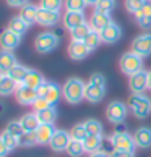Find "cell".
I'll list each match as a JSON object with an SVG mask.
<instances>
[{
	"label": "cell",
	"mask_w": 151,
	"mask_h": 157,
	"mask_svg": "<svg viewBox=\"0 0 151 157\" xmlns=\"http://www.w3.org/2000/svg\"><path fill=\"white\" fill-rule=\"evenodd\" d=\"M104 96H106V78L101 73L91 75L85 88V99L91 104H96L101 102Z\"/></svg>",
	"instance_id": "1"
},
{
	"label": "cell",
	"mask_w": 151,
	"mask_h": 157,
	"mask_svg": "<svg viewBox=\"0 0 151 157\" xmlns=\"http://www.w3.org/2000/svg\"><path fill=\"white\" fill-rule=\"evenodd\" d=\"M85 88L86 83L80 78H68L65 84L62 86V96L68 104L77 105L85 99Z\"/></svg>",
	"instance_id": "2"
},
{
	"label": "cell",
	"mask_w": 151,
	"mask_h": 157,
	"mask_svg": "<svg viewBox=\"0 0 151 157\" xmlns=\"http://www.w3.org/2000/svg\"><path fill=\"white\" fill-rule=\"evenodd\" d=\"M129 109L135 115V118L143 120L151 113V99L145 96L143 92L141 94H132L129 99Z\"/></svg>",
	"instance_id": "3"
},
{
	"label": "cell",
	"mask_w": 151,
	"mask_h": 157,
	"mask_svg": "<svg viewBox=\"0 0 151 157\" xmlns=\"http://www.w3.org/2000/svg\"><path fill=\"white\" fill-rule=\"evenodd\" d=\"M119 65H120L122 73L132 76V75H135V73L143 70V57H140L138 54L130 50V52H127V54H124L120 57Z\"/></svg>",
	"instance_id": "4"
},
{
	"label": "cell",
	"mask_w": 151,
	"mask_h": 157,
	"mask_svg": "<svg viewBox=\"0 0 151 157\" xmlns=\"http://www.w3.org/2000/svg\"><path fill=\"white\" fill-rule=\"evenodd\" d=\"M60 44V39L55 33H41L34 39V49H36L39 54H49V52L55 50Z\"/></svg>",
	"instance_id": "5"
},
{
	"label": "cell",
	"mask_w": 151,
	"mask_h": 157,
	"mask_svg": "<svg viewBox=\"0 0 151 157\" xmlns=\"http://www.w3.org/2000/svg\"><path fill=\"white\" fill-rule=\"evenodd\" d=\"M109 143L112 144L114 149H119V151H133L135 152V147H137L133 135H129L127 131H115L109 138Z\"/></svg>",
	"instance_id": "6"
},
{
	"label": "cell",
	"mask_w": 151,
	"mask_h": 157,
	"mask_svg": "<svg viewBox=\"0 0 151 157\" xmlns=\"http://www.w3.org/2000/svg\"><path fill=\"white\" fill-rule=\"evenodd\" d=\"M127 113H129V107L120 101H114L106 107V117L114 125H120L127 118Z\"/></svg>",
	"instance_id": "7"
},
{
	"label": "cell",
	"mask_w": 151,
	"mask_h": 157,
	"mask_svg": "<svg viewBox=\"0 0 151 157\" xmlns=\"http://www.w3.org/2000/svg\"><path fill=\"white\" fill-rule=\"evenodd\" d=\"M39 97H44L47 102H50L52 105H55L62 97V88L54 81H46L44 84H41L36 89Z\"/></svg>",
	"instance_id": "8"
},
{
	"label": "cell",
	"mask_w": 151,
	"mask_h": 157,
	"mask_svg": "<svg viewBox=\"0 0 151 157\" xmlns=\"http://www.w3.org/2000/svg\"><path fill=\"white\" fill-rule=\"evenodd\" d=\"M132 52H135L140 57L151 55V33H143L137 36L132 42Z\"/></svg>",
	"instance_id": "9"
},
{
	"label": "cell",
	"mask_w": 151,
	"mask_h": 157,
	"mask_svg": "<svg viewBox=\"0 0 151 157\" xmlns=\"http://www.w3.org/2000/svg\"><path fill=\"white\" fill-rule=\"evenodd\" d=\"M129 88L132 91V94H141L148 89V71H138L135 75H132L129 78Z\"/></svg>",
	"instance_id": "10"
},
{
	"label": "cell",
	"mask_w": 151,
	"mask_h": 157,
	"mask_svg": "<svg viewBox=\"0 0 151 157\" xmlns=\"http://www.w3.org/2000/svg\"><path fill=\"white\" fill-rule=\"evenodd\" d=\"M70 141H72L70 131L57 130L49 146H50L52 151H55V152H63V151H67V147H68V144H70Z\"/></svg>",
	"instance_id": "11"
},
{
	"label": "cell",
	"mask_w": 151,
	"mask_h": 157,
	"mask_svg": "<svg viewBox=\"0 0 151 157\" xmlns=\"http://www.w3.org/2000/svg\"><path fill=\"white\" fill-rule=\"evenodd\" d=\"M15 97H16V101H18V104H21V105H33V104L36 102V99L39 97V94H38L36 89L28 88L25 84H20L16 92H15Z\"/></svg>",
	"instance_id": "12"
},
{
	"label": "cell",
	"mask_w": 151,
	"mask_h": 157,
	"mask_svg": "<svg viewBox=\"0 0 151 157\" xmlns=\"http://www.w3.org/2000/svg\"><path fill=\"white\" fill-rule=\"evenodd\" d=\"M62 21H63L65 29L73 31L75 28H78V26H81V25L86 23L85 11H65L63 16H62Z\"/></svg>",
	"instance_id": "13"
},
{
	"label": "cell",
	"mask_w": 151,
	"mask_h": 157,
	"mask_svg": "<svg viewBox=\"0 0 151 157\" xmlns=\"http://www.w3.org/2000/svg\"><path fill=\"white\" fill-rule=\"evenodd\" d=\"M20 42H21L20 34H16L10 29H5L0 33V47L3 50H13L20 45Z\"/></svg>",
	"instance_id": "14"
},
{
	"label": "cell",
	"mask_w": 151,
	"mask_h": 157,
	"mask_svg": "<svg viewBox=\"0 0 151 157\" xmlns=\"http://www.w3.org/2000/svg\"><path fill=\"white\" fill-rule=\"evenodd\" d=\"M101 34V40L104 44H115L119 42V39L122 37V29L117 23H111L109 26H106L104 29L99 33Z\"/></svg>",
	"instance_id": "15"
},
{
	"label": "cell",
	"mask_w": 151,
	"mask_h": 157,
	"mask_svg": "<svg viewBox=\"0 0 151 157\" xmlns=\"http://www.w3.org/2000/svg\"><path fill=\"white\" fill-rule=\"evenodd\" d=\"M91 49L86 45L83 40H72L68 45V55L72 60H83L89 55Z\"/></svg>",
	"instance_id": "16"
},
{
	"label": "cell",
	"mask_w": 151,
	"mask_h": 157,
	"mask_svg": "<svg viewBox=\"0 0 151 157\" xmlns=\"http://www.w3.org/2000/svg\"><path fill=\"white\" fill-rule=\"evenodd\" d=\"M135 20L141 29H151V2L145 0L143 7L135 13Z\"/></svg>",
	"instance_id": "17"
},
{
	"label": "cell",
	"mask_w": 151,
	"mask_h": 157,
	"mask_svg": "<svg viewBox=\"0 0 151 157\" xmlns=\"http://www.w3.org/2000/svg\"><path fill=\"white\" fill-rule=\"evenodd\" d=\"M111 23H112L111 15H109V13H102V11H97V10L93 11V15H91V18H89L91 29L99 31V33H101L106 26L111 25Z\"/></svg>",
	"instance_id": "18"
},
{
	"label": "cell",
	"mask_w": 151,
	"mask_h": 157,
	"mask_svg": "<svg viewBox=\"0 0 151 157\" xmlns=\"http://www.w3.org/2000/svg\"><path fill=\"white\" fill-rule=\"evenodd\" d=\"M60 20V11H52V10H44L39 7L38 11V25L41 26H55Z\"/></svg>",
	"instance_id": "19"
},
{
	"label": "cell",
	"mask_w": 151,
	"mask_h": 157,
	"mask_svg": "<svg viewBox=\"0 0 151 157\" xmlns=\"http://www.w3.org/2000/svg\"><path fill=\"white\" fill-rule=\"evenodd\" d=\"M57 131V128L54 125H49V123H42L38 130H36V138H38V144L41 146H46V144H50L52 138H54Z\"/></svg>",
	"instance_id": "20"
},
{
	"label": "cell",
	"mask_w": 151,
	"mask_h": 157,
	"mask_svg": "<svg viewBox=\"0 0 151 157\" xmlns=\"http://www.w3.org/2000/svg\"><path fill=\"white\" fill-rule=\"evenodd\" d=\"M133 139H135L137 147H141V149L151 147V128L140 126L138 130H135V133H133Z\"/></svg>",
	"instance_id": "21"
},
{
	"label": "cell",
	"mask_w": 151,
	"mask_h": 157,
	"mask_svg": "<svg viewBox=\"0 0 151 157\" xmlns=\"http://www.w3.org/2000/svg\"><path fill=\"white\" fill-rule=\"evenodd\" d=\"M15 65H18V60L11 50H0V73L7 75Z\"/></svg>",
	"instance_id": "22"
},
{
	"label": "cell",
	"mask_w": 151,
	"mask_h": 157,
	"mask_svg": "<svg viewBox=\"0 0 151 157\" xmlns=\"http://www.w3.org/2000/svg\"><path fill=\"white\" fill-rule=\"evenodd\" d=\"M38 11H39V5H34V3L30 2V3H26L25 7L20 8V16L31 26L38 21Z\"/></svg>",
	"instance_id": "23"
},
{
	"label": "cell",
	"mask_w": 151,
	"mask_h": 157,
	"mask_svg": "<svg viewBox=\"0 0 151 157\" xmlns=\"http://www.w3.org/2000/svg\"><path fill=\"white\" fill-rule=\"evenodd\" d=\"M20 123L23 126V131H26V133H36V130L41 126V121L38 118L36 112L34 113H25L20 118Z\"/></svg>",
	"instance_id": "24"
},
{
	"label": "cell",
	"mask_w": 151,
	"mask_h": 157,
	"mask_svg": "<svg viewBox=\"0 0 151 157\" xmlns=\"http://www.w3.org/2000/svg\"><path fill=\"white\" fill-rule=\"evenodd\" d=\"M18 83H15L13 79H11L8 75H2V79H0V96L5 97V96H10L16 92L18 89Z\"/></svg>",
	"instance_id": "25"
},
{
	"label": "cell",
	"mask_w": 151,
	"mask_h": 157,
	"mask_svg": "<svg viewBox=\"0 0 151 157\" xmlns=\"http://www.w3.org/2000/svg\"><path fill=\"white\" fill-rule=\"evenodd\" d=\"M83 146H85V151L88 154L97 152V151H101V146H102V136L88 135L85 138V141H83Z\"/></svg>",
	"instance_id": "26"
},
{
	"label": "cell",
	"mask_w": 151,
	"mask_h": 157,
	"mask_svg": "<svg viewBox=\"0 0 151 157\" xmlns=\"http://www.w3.org/2000/svg\"><path fill=\"white\" fill-rule=\"evenodd\" d=\"M46 83V79H44V76L41 75L38 70H31L30 68V71H28V75H26V79H25V86H28V88H33V89H38L41 84H44Z\"/></svg>",
	"instance_id": "27"
},
{
	"label": "cell",
	"mask_w": 151,
	"mask_h": 157,
	"mask_svg": "<svg viewBox=\"0 0 151 157\" xmlns=\"http://www.w3.org/2000/svg\"><path fill=\"white\" fill-rule=\"evenodd\" d=\"M28 28H30V25H28V23L18 15V16H13V18L8 21L7 29L13 31V33H16V34H20V36H23V34L28 31Z\"/></svg>",
	"instance_id": "28"
},
{
	"label": "cell",
	"mask_w": 151,
	"mask_h": 157,
	"mask_svg": "<svg viewBox=\"0 0 151 157\" xmlns=\"http://www.w3.org/2000/svg\"><path fill=\"white\" fill-rule=\"evenodd\" d=\"M36 115H38V118L41 121V125H42V123L54 125V121L57 120V109H55V105H52L49 109L39 110V112H36Z\"/></svg>",
	"instance_id": "29"
},
{
	"label": "cell",
	"mask_w": 151,
	"mask_h": 157,
	"mask_svg": "<svg viewBox=\"0 0 151 157\" xmlns=\"http://www.w3.org/2000/svg\"><path fill=\"white\" fill-rule=\"evenodd\" d=\"M28 71H30V68H26V67H23V65H20V63H18V65H15L7 75L15 81V83L23 84V83H25V79H26Z\"/></svg>",
	"instance_id": "30"
},
{
	"label": "cell",
	"mask_w": 151,
	"mask_h": 157,
	"mask_svg": "<svg viewBox=\"0 0 151 157\" xmlns=\"http://www.w3.org/2000/svg\"><path fill=\"white\" fill-rule=\"evenodd\" d=\"M65 152L70 155V157H81V155L86 152V151H85V146H83V141H78V139H72Z\"/></svg>",
	"instance_id": "31"
},
{
	"label": "cell",
	"mask_w": 151,
	"mask_h": 157,
	"mask_svg": "<svg viewBox=\"0 0 151 157\" xmlns=\"http://www.w3.org/2000/svg\"><path fill=\"white\" fill-rule=\"evenodd\" d=\"M89 33H91L89 23H85V25H81L78 28H75L73 31H70V37H72V40H85Z\"/></svg>",
	"instance_id": "32"
},
{
	"label": "cell",
	"mask_w": 151,
	"mask_h": 157,
	"mask_svg": "<svg viewBox=\"0 0 151 157\" xmlns=\"http://www.w3.org/2000/svg\"><path fill=\"white\" fill-rule=\"evenodd\" d=\"M85 126H86V131H88V135H96V136H102V123L99 120H96V118H89V120H86L83 121Z\"/></svg>",
	"instance_id": "33"
},
{
	"label": "cell",
	"mask_w": 151,
	"mask_h": 157,
	"mask_svg": "<svg viewBox=\"0 0 151 157\" xmlns=\"http://www.w3.org/2000/svg\"><path fill=\"white\" fill-rule=\"evenodd\" d=\"M63 7L67 11H85L88 3L86 0H63Z\"/></svg>",
	"instance_id": "34"
},
{
	"label": "cell",
	"mask_w": 151,
	"mask_h": 157,
	"mask_svg": "<svg viewBox=\"0 0 151 157\" xmlns=\"http://www.w3.org/2000/svg\"><path fill=\"white\" fill-rule=\"evenodd\" d=\"M83 42L88 45V47L91 49V50H94L97 45H99L102 40H101V34H99V31H94V29H91V33L86 36V39L83 40Z\"/></svg>",
	"instance_id": "35"
},
{
	"label": "cell",
	"mask_w": 151,
	"mask_h": 157,
	"mask_svg": "<svg viewBox=\"0 0 151 157\" xmlns=\"http://www.w3.org/2000/svg\"><path fill=\"white\" fill-rule=\"evenodd\" d=\"M18 143L21 147H31L34 144H38V138H36V133H23V135L18 138Z\"/></svg>",
	"instance_id": "36"
},
{
	"label": "cell",
	"mask_w": 151,
	"mask_h": 157,
	"mask_svg": "<svg viewBox=\"0 0 151 157\" xmlns=\"http://www.w3.org/2000/svg\"><path fill=\"white\" fill-rule=\"evenodd\" d=\"M72 139H78V141H85V138L88 136V131H86L85 123H77L72 130H70Z\"/></svg>",
	"instance_id": "37"
},
{
	"label": "cell",
	"mask_w": 151,
	"mask_h": 157,
	"mask_svg": "<svg viewBox=\"0 0 151 157\" xmlns=\"http://www.w3.org/2000/svg\"><path fill=\"white\" fill-rule=\"evenodd\" d=\"M39 7L44 10H52V11H60L63 7V0H41Z\"/></svg>",
	"instance_id": "38"
},
{
	"label": "cell",
	"mask_w": 151,
	"mask_h": 157,
	"mask_svg": "<svg viewBox=\"0 0 151 157\" xmlns=\"http://www.w3.org/2000/svg\"><path fill=\"white\" fill-rule=\"evenodd\" d=\"M115 8V0H97V3L94 5V10L102 11V13H109Z\"/></svg>",
	"instance_id": "39"
},
{
	"label": "cell",
	"mask_w": 151,
	"mask_h": 157,
	"mask_svg": "<svg viewBox=\"0 0 151 157\" xmlns=\"http://www.w3.org/2000/svg\"><path fill=\"white\" fill-rule=\"evenodd\" d=\"M5 131L7 133H10V135H13V136H16V138H20L23 133V126H21V123H20V120H15V121H10V123L5 126Z\"/></svg>",
	"instance_id": "40"
},
{
	"label": "cell",
	"mask_w": 151,
	"mask_h": 157,
	"mask_svg": "<svg viewBox=\"0 0 151 157\" xmlns=\"http://www.w3.org/2000/svg\"><path fill=\"white\" fill-rule=\"evenodd\" d=\"M2 139H3V143L7 144V147H8V151H13V149H16L20 146V143H18V138L16 136H13V135H10V133H7V131H3L2 135Z\"/></svg>",
	"instance_id": "41"
},
{
	"label": "cell",
	"mask_w": 151,
	"mask_h": 157,
	"mask_svg": "<svg viewBox=\"0 0 151 157\" xmlns=\"http://www.w3.org/2000/svg\"><path fill=\"white\" fill-rule=\"evenodd\" d=\"M143 3H145V0H125V8L129 13L135 15L137 11L143 7Z\"/></svg>",
	"instance_id": "42"
},
{
	"label": "cell",
	"mask_w": 151,
	"mask_h": 157,
	"mask_svg": "<svg viewBox=\"0 0 151 157\" xmlns=\"http://www.w3.org/2000/svg\"><path fill=\"white\" fill-rule=\"evenodd\" d=\"M49 107H52V104L47 102L44 97H38V99H36V102L33 104L34 112H39V110H44V109H49Z\"/></svg>",
	"instance_id": "43"
},
{
	"label": "cell",
	"mask_w": 151,
	"mask_h": 157,
	"mask_svg": "<svg viewBox=\"0 0 151 157\" xmlns=\"http://www.w3.org/2000/svg\"><path fill=\"white\" fill-rule=\"evenodd\" d=\"M109 155H111V157H135V152H133V151H119V149H114Z\"/></svg>",
	"instance_id": "44"
},
{
	"label": "cell",
	"mask_w": 151,
	"mask_h": 157,
	"mask_svg": "<svg viewBox=\"0 0 151 157\" xmlns=\"http://www.w3.org/2000/svg\"><path fill=\"white\" fill-rule=\"evenodd\" d=\"M5 2H7V5L11 8H21V7H25L26 3H30V0H5Z\"/></svg>",
	"instance_id": "45"
},
{
	"label": "cell",
	"mask_w": 151,
	"mask_h": 157,
	"mask_svg": "<svg viewBox=\"0 0 151 157\" xmlns=\"http://www.w3.org/2000/svg\"><path fill=\"white\" fill-rule=\"evenodd\" d=\"M8 147H7V144L3 143V139H2V136H0V157H7L8 155Z\"/></svg>",
	"instance_id": "46"
},
{
	"label": "cell",
	"mask_w": 151,
	"mask_h": 157,
	"mask_svg": "<svg viewBox=\"0 0 151 157\" xmlns=\"http://www.w3.org/2000/svg\"><path fill=\"white\" fill-rule=\"evenodd\" d=\"M89 157H111L107 152H104V151H97V152H93L89 154Z\"/></svg>",
	"instance_id": "47"
},
{
	"label": "cell",
	"mask_w": 151,
	"mask_h": 157,
	"mask_svg": "<svg viewBox=\"0 0 151 157\" xmlns=\"http://www.w3.org/2000/svg\"><path fill=\"white\" fill-rule=\"evenodd\" d=\"M148 89L151 91V70L148 71Z\"/></svg>",
	"instance_id": "48"
},
{
	"label": "cell",
	"mask_w": 151,
	"mask_h": 157,
	"mask_svg": "<svg viewBox=\"0 0 151 157\" xmlns=\"http://www.w3.org/2000/svg\"><path fill=\"white\" fill-rule=\"evenodd\" d=\"M86 3H88V5H93V7H94V5L97 3V0H86Z\"/></svg>",
	"instance_id": "49"
},
{
	"label": "cell",
	"mask_w": 151,
	"mask_h": 157,
	"mask_svg": "<svg viewBox=\"0 0 151 157\" xmlns=\"http://www.w3.org/2000/svg\"><path fill=\"white\" fill-rule=\"evenodd\" d=\"M2 110H3V105H2V104H0V113H2Z\"/></svg>",
	"instance_id": "50"
},
{
	"label": "cell",
	"mask_w": 151,
	"mask_h": 157,
	"mask_svg": "<svg viewBox=\"0 0 151 157\" xmlns=\"http://www.w3.org/2000/svg\"><path fill=\"white\" fill-rule=\"evenodd\" d=\"M0 79H2V73H0Z\"/></svg>",
	"instance_id": "51"
},
{
	"label": "cell",
	"mask_w": 151,
	"mask_h": 157,
	"mask_svg": "<svg viewBox=\"0 0 151 157\" xmlns=\"http://www.w3.org/2000/svg\"><path fill=\"white\" fill-rule=\"evenodd\" d=\"M149 2H151V0H149Z\"/></svg>",
	"instance_id": "52"
}]
</instances>
